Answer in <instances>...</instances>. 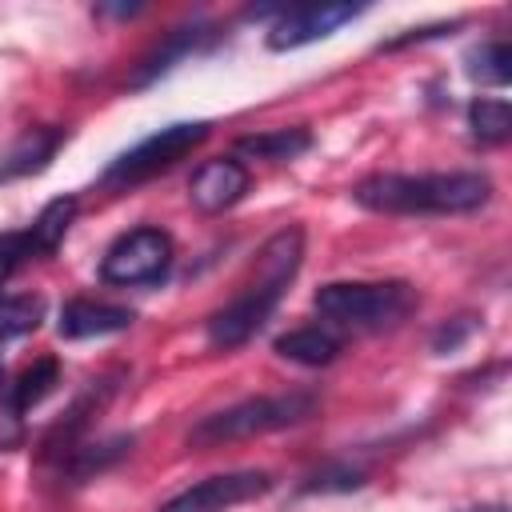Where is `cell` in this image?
<instances>
[{
  "label": "cell",
  "mask_w": 512,
  "mask_h": 512,
  "mask_svg": "<svg viewBox=\"0 0 512 512\" xmlns=\"http://www.w3.org/2000/svg\"><path fill=\"white\" fill-rule=\"evenodd\" d=\"M300 260H304V232L296 224L268 236L256 256L252 280L224 308H216L208 316V344L228 352V348H240L244 340H252L264 328V320L276 312L280 296L288 292L292 276L300 272Z\"/></svg>",
  "instance_id": "cell-1"
},
{
  "label": "cell",
  "mask_w": 512,
  "mask_h": 512,
  "mask_svg": "<svg viewBox=\"0 0 512 512\" xmlns=\"http://www.w3.org/2000/svg\"><path fill=\"white\" fill-rule=\"evenodd\" d=\"M492 180L484 172H376L352 188V200L384 216H460L484 208Z\"/></svg>",
  "instance_id": "cell-2"
},
{
  "label": "cell",
  "mask_w": 512,
  "mask_h": 512,
  "mask_svg": "<svg viewBox=\"0 0 512 512\" xmlns=\"http://www.w3.org/2000/svg\"><path fill=\"white\" fill-rule=\"evenodd\" d=\"M320 408L316 392H276V396H252L240 400L232 408H220L212 416H200L188 432L192 448H220V444H236V440H252L264 432H280V428H296L304 420H312Z\"/></svg>",
  "instance_id": "cell-3"
},
{
  "label": "cell",
  "mask_w": 512,
  "mask_h": 512,
  "mask_svg": "<svg viewBox=\"0 0 512 512\" xmlns=\"http://www.w3.org/2000/svg\"><path fill=\"white\" fill-rule=\"evenodd\" d=\"M416 300V288L404 280H332L312 296L324 320L356 332L396 328L404 316H412Z\"/></svg>",
  "instance_id": "cell-4"
},
{
  "label": "cell",
  "mask_w": 512,
  "mask_h": 512,
  "mask_svg": "<svg viewBox=\"0 0 512 512\" xmlns=\"http://www.w3.org/2000/svg\"><path fill=\"white\" fill-rule=\"evenodd\" d=\"M204 140H208V124H204V120L168 124V128L144 136L140 144H132L128 152H120V156L104 168L100 188H132V184H140V180H152V176L168 172L176 160H184L188 152H196Z\"/></svg>",
  "instance_id": "cell-5"
},
{
  "label": "cell",
  "mask_w": 512,
  "mask_h": 512,
  "mask_svg": "<svg viewBox=\"0 0 512 512\" xmlns=\"http://www.w3.org/2000/svg\"><path fill=\"white\" fill-rule=\"evenodd\" d=\"M172 268V236L164 228H132L112 240L100 260V280L116 288H144L160 284Z\"/></svg>",
  "instance_id": "cell-6"
},
{
  "label": "cell",
  "mask_w": 512,
  "mask_h": 512,
  "mask_svg": "<svg viewBox=\"0 0 512 512\" xmlns=\"http://www.w3.org/2000/svg\"><path fill=\"white\" fill-rule=\"evenodd\" d=\"M272 488V476L260 468H240V472H220V476H204L192 488L176 492L172 500H164L156 512H228L236 504H248L256 496H264Z\"/></svg>",
  "instance_id": "cell-7"
},
{
  "label": "cell",
  "mask_w": 512,
  "mask_h": 512,
  "mask_svg": "<svg viewBox=\"0 0 512 512\" xmlns=\"http://www.w3.org/2000/svg\"><path fill=\"white\" fill-rule=\"evenodd\" d=\"M60 384V364L52 356L32 360L0 396V448H20L24 440V412L36 408L52 388Z\"/></svg>",
  "instance_id": "cell-8"
},
{
  "label": "cell",
  "mask_w": 512,
  "mask_h": 512,
  "mask_svg": "<svg viewBox=\"0 0 512 512\" xmlns=\"http://www.w3.org/2000/svg\"><path fill=\"white\" fill-rule=\"evenodd\" d=\"M356 16H360L356 4H296V8H284L268 28V48L288 52V48L316 44V40L332 36L340 24H348Z\"/></svg>",
  "instance_id": "cell-9"
},
{
  "label": "cell",
  "mask_w": 512,
  "mask_h": 512,
  "mask_svg": "<svg viewBox=\"0 0 512 512\" xmlns=\"http://www.w3.org/2000/svg\"><path fill=\"white\" fill-rule=\"evenodd\" d=\"M244 192H248V168H244L236 156L204 160V164L192 172V184H188V200H192L200 212H208V216L232 208Z\"/></svg>",
  "instance_id": "cell-10"
},
{
  "label": "cell",
  "mask_w": 512,
  "mask_h": 512,
  "mask_svg": "<svg viewBox=\"0 0 512 512\" xmlns=\"http://www.w3.org/2000/svg\"><path fill=\"white\" fill-rule=\"evenodd\" d=\"M136 312L132 308H120V304H104V300H68L60 308V320H56V332L64 340H88V336H112V332H124L132 328Z\"/></svg>",
  "instance_id": "cell-11"
},
{
  "label": "cell",
  "mask_w": 512,
  "mask_h": 512,
  "mask_svg": "<svg viewBox=\"0 0 512 512\" xmlns=\"http://www.w3.org/2000/svg\"><path fill=\"white\" fill-rule=\"evenodd\" d=\"M60 144H64V128H52V124H48V128H28V132H20V136L8 144V152L0 156V184L44 172V168L52 164V156L60 152Z\"/></svg>",
  "instance_id": "cell-12"
},
{
  "label": "cell",
  "mask_w": 512,
  "mask_h": 512,
  "mask_svg": "<svg viewBox=\"0 0 512 512\" xmlns=\"http://www.w3.org/2000/svg\"><path fill=\"white\" fill-rule=\"evenodd\" d=\"M212 36H216V28H212V24H200V20H196V24H180V28H172V32H168V36H164V40L136 64V72L128 76V88H148L156 76H164L176 60H184L188 52H196L200 44H208Z\"/></svg>",
  "instance_id": "cell-13"
},
{
  "label": "cell",
  "mask_w": 512,
  "mask_h": 512,
  "mask_svg": "<svg viewBox=\"0 0 512 512\" xmlns=\"http://www.w3.org/2000/svg\"><path fill=\"white\" fill-rule=\"evenodd\" d=\"M276 356L304 364V368H324L340 356V336H332L328 328H292L284 336H276Z\"/></svg>",
  "instance_id": "cell-14"
},
{
  "label": "cell",
  "mask_w": 512,
  "mask_h": 512,
  "mask_svg": "<svg viewBox=\"0 0 512 512\" xmlns=\"http://www.w3.org/2000/svg\"><path fill=\"white\" fill-rule=\"evenodd\" d=\"M312 148V132L308 128H272V132H256V136H244L236 144L240 156H252V160H272V164H284V160H296L300 152Z\"/></svg>",
  "instance_id": "cell-15"
},
{
  "label": "cell",
  "mask_w": 512,
  "mask_h": 512,
  "mask_svg": "<svg viewBox=\"0 0 512 512\" xmlns=\"http://www.w3.org/2000/svg\"><path fill=\"white\" fill-rule=\"evenodd\" d=\"M128 448H132V436H112V440H104V444H76V448L60 460V476L68 472L76 484H80V480H92L96 472H104V468H112L120 456H128Z\"/></svg>",
  "instance_id": "cell-16"
},
{
  "label": "cell",
  "mask_w": 512,
  "mask_h": 512,
  "mask_svg": "<svg viewBox=\"0 0 512 512\" xmlns=\"http://www.w3.org/2000/svg\"><path fill=\"white\" fill-rule=\"evenodd\" d=\"M72 220H76V196H60V200L44 204V212L32 220V228H24L28 240H32V252L36 256H52L60 248V240L68 236Z\"/></svg>",
  "instance_id": "cell-17"
},
{
  "label": "cell",
  "mask_w": 512,
  "mask_h": 512,
  "mask_svg": "<svg viewBox=\"0 0 512 512\" xmlns=\"http://www.w3.org/2000/svg\"><path fill=\"white\" fill-rule=\"evenodd\" d=\"M468 128L484 144L508 140V132H512V108H508V100H500V96H476L468 104Z\"/></svg>",
  "instance_id": "cell-18"
},
{
  "label": "cell",
  "mask_w": 512,
  "mask_h": 512,
  "mask_svg": "<svg viewBox=\"0 0 512 512\" xmlns=\"http://www.w3.org/2000/svg\"><path fill=\"white\" fill-rule=\"evenodd\" d=\"M468 76L480 84H496L504 88L512 80V52L504 40H484L480 48L468 52Z\"/></svg>",
  "instance_id": "cell-19"
},
{
  "label": "cell",
  "mask_w": 512,
  "mask_h": 512,
  "mask_svg": "<svg viewBox=\"0 0 512 512\" xmlns=\"http://www.w3.org/2000/svg\"><path fill=\"white\" fill-rule=\"evenodd\" d=\"M40 316H44V300L40 296H8V300H0V344L32 332L40 324Z\"/></svg>",
  "instance_id": "cell-20"
},
{
  "label": "cell",
  "mask_w": 512,
  "mask_h": 512,
  "mask_svg": "<svg viewBox=\"0 0 512 512\" xmlns=\"http://www.w3.org/2000/svg\"><path fill=\"white\" fill-rule=\"evenodd\" d=\"M364 484V472L360 468H348V464H328V468H320L304 488L308 492H328V488H336V492H348V488H360Z\"/></svg>",
  "instance_id": "cell-21"
},
{
  "label": "cell",
  "mask_w": 512,
  "mask_h": 512,
  "mask_svg": "<svg viewBox=\"0 0 512 512\" xmlns=\"http://www.w3.org/2000/svg\"><path fill=\"white\" fill-rule=\"evenodd\" d=\"M36 252H32V240H28V232H4L0 236V284L24 264V260H32Z\"/></svg>",
  "instance_id": "cell-22"
},
{
  "label": "cell",
  "mask_w": 512,
  "mask_h": 512,
  "mask_svg": "<svg viewBox=\"0 0 512 512\" xmlns=\"http://www.w3.org/2000/svg\"><path fill=\"white\" fill-rule=\"evenodd\" d=\"M468 332H472L468 320H452V324H444V328L432 336V352H452V348H460V344L468 340Z\"/></svg>",
  "instance_id": "cell-23"
},
{
  "label": "cell",
  "mask_w": 512,
  "mask_h": 512,
  "mask_svg": "<svg viewBox=\"0 0 512 512\" xmlns=\"http://www.w3.org/2000/svg\"><path fill=\"white\" fill-rule=\"evenodd\" d=\"M452 28H460V20H452V24H432V28H412V32H404V36L388 40L384 48L392 52V48H404V44H416V40H436V36H444V32H452Z\"/></svg>",
  "instance_id": "cell-24"
},
{
  "label": "cell",
  "mask_w": 512,
  "mask_h": 512,
  "mask_svg": "<svg viewBox=\"0 0 512 512\" xmlns=\"http://www.w3.org/2000/svg\"><path fill=\"white\" fill-rule=\"evenodd\" d=\"M0 380H4V372H0Z\"/></svg>",
  "instance_id": "cell-25"
}]
</instances>
